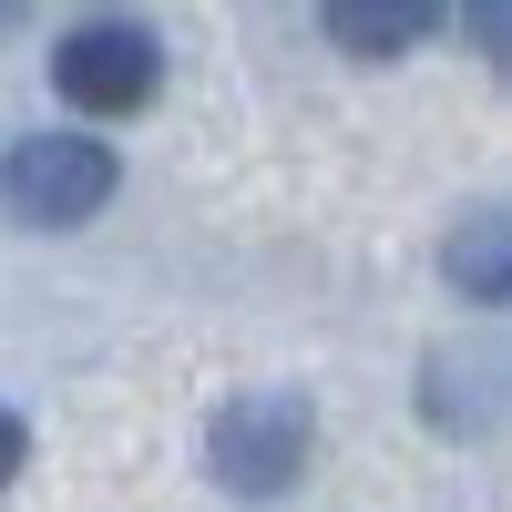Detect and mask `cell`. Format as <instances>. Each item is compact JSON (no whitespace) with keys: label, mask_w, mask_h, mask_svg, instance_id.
I'll list each match as a JSON object with an SVG mask.
<instances>
[{"label":"cell","mask_w":512,"mask_h":512,"mask_svg":"<svg viewBox=\"0 0 512 512\" xmlns=\"http://www.w3.org/2000/svg\"><path fill=\"white\" fill-rule=\"evenodd\" d=\"M21 451H31V431H21V420H11V410H0V492H11V482H21Z\"/></svg>","instance_id":"52a82bcc"},{"label":"cell","mask_w":512,"mask_h":512,"mask_svg":"<svg viewBox=\"0 0 512 512\" xmlns=\"http://www.w3.org/2000/svg\"><path fill=\"white\" fill-rule=\"evenodd\" d=\"M431 21H441L431 0H338V11H328V41H349V52H410Z\"/></svg>","instance_id":"5b68a950"},{"label":"cell","mask_w":512,"mask_h":512,"mask_svg":"<svg viewBox=\"0 0 512 512\" xmlns=\"http://www.w3.org/2000/svg\"><path fill=\"white\" fill-rule=\"evenodd\" d=\"M113 185H123V164L103 134H21L0 154V216L11 226H82L113 205Z\"/></svg>","instance_id":"6da1fadb"},{"label":"cell","mask_w":512,"mask_h":512,"mask_svg":"<svg viewBox=\"0 0 512 512\" xmlns=\"http://www.w3.org/2000/svg\"><path fill=\"white\" fill-rule=\"evenodd\" d=\"M205 472H216L236 502H267L308 472V400L287 390H256V400H226L216 431H205Z\"/></svg>","instance_id":"3957f363"},{"label":"cell","mask_w":512,"mask_h":512,"mask_svg":"<svg viewBox=\"0 0 512 512\" xmlns=\"http://www.w3.org/2000/svg\"><path fill=\"white\" fill-rule=\"evenodd\" d=\"M461 21H472V31H482V52L512 72V11H492V0H482V11H461Z\"/></svg>","instance_id":"8992f818"},{"label":"cell","mask_w":512,"mask_h":512,"mask_svg":"<svg viewBox=\"0 0 512 512\" xmlns=\"http://www.w3.org/2000/svg\"><path fill=\"white\" fill-rule=\"evenodd\" d=\"M441 277L472 297V308H512V205H482V216H461V226H451Z\"/></svg>","instance_id":"277c9868"},{"label":"cell","mask_w":512,"mask_h":512,"mask_svg":"<svg viewBox=\"0 0 512 512\" xmlns=\"http://www.w3.org/2000/svg\"><path fill=\"white\" fill-rule=\"evenodd\" d=\"M154 82H164V41H154L144 21H72V31L52 41V93H62L82 123L144 113Z\"/></svg>","instance_id":"7a4b0ae2"}]
</instances>
